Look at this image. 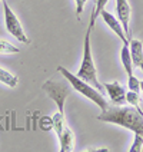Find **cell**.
Wrapping results in <instances>:
<instances>
[{
    "mask_svg": "<svg viewBox=\"0 0 143 152\" xmlns=\"http://www.w3.org/2000/svg\"><path fill=\"white\" fill-rule=\"evenodd\" d=\"M99 121L113 124L118 126L126 128L133 134H139L143 136V113L136 110L133 106H109L97 116Z\"/></svg>",
    "mask_w": 143,
    "mask_h": 152,
    "instance_id": "obj_1",
    "label": "cell"
},
{
    "mask_svg": "<svg viewBox=\"0 0 143 152\" xmlns=\"http://www.w3.org/2000/svg\"><path fill=\"white\" fill-rule=\"evenodd\" d=\"M57 70L62 73V76H65V79L69 82V85L72 86L73 91L79 92L80 95H83L84 98H87L89 101H92L93 103H96L102 109V112L109 108V103L105 99V96H103L100 91L96 89L93 85L87 83L86 80L80 79L77 75H73L72 72H69L68 69L63 68V66H57Z\"/></svg>",
    "mask_w": 143,
    "mask_h": 152,
    "instance_id": "obj_2",
    "label": "cell"
},
{
    "mask_svg": "<svg viewBox=\"0 0 143 152\" xmlns=\"http://www.w3.org/2000/svg\"><path fill=\"white\" fill-rule=\"evenodd\" d=\"M92 26H87V30L84 33V40H83V59H82V65L79 68V72L76 75L79 76L80 79L86 80L87 83L93 85L96 89L103 91V86L99 83L97 79V69L94 65L92 55V45H90V33H92Z\"/></svg>",
    "mask_w": 143,
    "mask_h": 152,
    "instance_id": "obj_3",
    "label": "cell"
},
{
    "mask_svg": "<svg viewBox=\"0 0 143 152\" xmlns=\"http://www.w3.org/2000/svg\"><path fill=\"white\" fill-rule=\"evenodd\" d=\"M42 89L47 93V96L50 98L52 101L56 103L57 106V110L65 113V105H66V101L72 93V86L70 85H65L63 82H57V80H53V79H49L46 80L44 83L42 85Z\"/></svg>",
    "mask_w": 143,
    "mask_h": 152,
    "instance_id": "obj_4",
    "label": "cell"
},
{
    "mask_svg": "<svg viewBox=\"0 0 143 152\" xmlns=\"http://www.w3.org/2000/svg\"><path fill=\"white\" fill-rule=\"evenodd\" d=\"M3 4V16H4V25H6V30L9 32V34H12L15 39H17L19 42L25 43V45H30V37L26 34L23 26L20 23L19 17L16 16V13L12 10V7H9L7 1L1 0Z\"/></svg>",
    "mask_w": 143,
    "mask_h": 152,
    "instance_id": "obj_5",
    "label": "cell"
},
{
    "mask_svg": "<svg viewBox=\"0 0 143 152\" xmlns=\"http://www.w3.org/2000/svg\"><path fill=\"white\" fill-rule=\"evenodd\" d=\"M100 17H102V20L110 27V30L123 42V45H127V43H129V39H127L126 33H125V29H123V26L120 23V20L118 19V16L115 17L110 12H107V10L103 9L100 12Z\"/></svg>",
    "mask_w": 143,
    "mask_h": 152,
    "instance_id": "obj_6",
    "label": "cell"
},
{
    "mask_svg": "<svg viewBox=\"0 0 143 152\" xmlns=\"http://www.w3.org/2000/svg\"><path fill=\"white\" fill-rule=\"evenodd\" d=\"M103 88L106 89V92L109 95V99L112 101L113 105L120 106L126 102V89L119 83V82H106L103 83Z\"/></svg>",
    "mask_w": 143,
    "mask_h": 152,
    "instance_id": "obj_7",
    "label": "cell"
},
{
    "mask_svg": "<svg viewBox=\"0 0 143 152\" xmlns=\"http://www.w3.org/2000/svg\"><path fill=\"white\" fill-rule=\"evenodd\" d=\"M116 13H118V19L125 29L127 39L130 40V30H129V25H130V15H132V7L129 4L127 0H116Z\"/></svg>",
    "mask_w": 143,
    "mask_h": 152,
    "instance_id": "obj_8",
    "label": "cell"
},
{
    "mask_svg": "<svg viewBox=\"0 0 143 152\" xmlns=\"http://www.w3.org/2000/svg\"><path fill=\"white\" fill-rule=\"evenodd\" d=\"M129 50H130V58L133 62V66L139 68L143 72V43L139 39H130Z\"/></svg>",
    "mask_w": 143,
    "mask_h": 152,
    "instance_id": "obj_9",
    "label": "cell"
},
{
    "mask_svg": "<svg viewBox=\"0 0 143 152\" xmlns=\"http://www.w3.org/2000/svg\"><path fill=\"white\" fill-rule=\"evenodd\" d=\"M59 142H60V152H72L75 149V142H76V136L73 134V131L69 126H65L62 129L59 135Z\"/></svg>",
    "mask_w": 143,
    "mask_h": 152,
    "instance_id": "obj_10",
    "label": "cell"
},
{
    "mask_svg": "<svg viewBox=\"0 0 143 152\" xmlns=\"http://www.w3.org/2000/svg\"><path fill=\"white\" fill-rule=\"evenodd\" d=\"M0 82L9 86V88H16L19 85V76H16L15 73L9 72L6 69L0 68Z\"/></svg>",
    "mask_w": 143,
    "mask_h": 152,
    "instance_id": "obj_11",
    "label": "cell"
},
{
    "mask_svg": "<svg viewBox=\"0 0 143 152\" xmlns=\"http://www.w3.org/2000/svg\"><path fill=\"white\" fill-rule=\"evenodd\" d=\"M109 0H94V7H93L92 16H90V22H89V26L94 27V23H96V19L100 16V12L105 9V6L107 4Z\"/></svg>",
    "mask_w": 143,
    "mask_h": 152,
    "instance_id": "obj_12",
    "label": "cell"
},
{
    "mask_svg": "<svg viewBox=\"0 0 143 152\" xmlns=\"http://www.w3.org/2000/svg\"><path fill=\"white\" fill-rule=\"evenodd\" d=\"M52 121H53V129H54V132L59 135L60 132H62V129L66 126V121H65V113H62V112H56L53 116H52Z\"/></svg>",
    "mask_w": 143,
    "mask_h": 152,
    "instance_id": "obj_13",
    "label": "cell"
},
{
    "mask_svg": "<svg viewBox=\"0 0 143 152\" xmlns=\"http://www.w3.org/2000/svg\"><path fill=\"white\" fill-rule=\"evenodd\" d=\"M126 102L130 106H133L136 110H139L140 113H143L142 108H140V96H139L137 92H133V91L126 92Z\"/></svg>",
    "mask_w": 143,
    "mask_h": 152,
    "instance_id": "obj_14",
    "label": "cell"
},
{
    "mask_svg": "<svg viewBox=\"0 0 143 152\" xmlns=\"http://www.w3.org/2000/svg\"><path fill=\"white\" fill-rule=\"evenodd\" d=\"M0 53L1 55H16V53H20V49L7 40L0 39Z\"/></svg>",
    "mask_w": 143,
    "mask_h": 152,
    "instance_id": "obj_15",
    "label": "cell"
},
{
    "mask_svg": "<svg viewBox=\"0 0 143 152\" xmlns=\"http://www.w3.org/2000/svg\"><path fill=\"white\" fill-rule=\"evenodd\" d=\"M39 126L42 131L47 132V131H52L53 129V121H52V116H42L39 119Z\"/></svg>",
    "mask_w": 143,
    "mask_h": 152,
    "instance_id": "obj_16",
    "label": "cell"
},
{
    "mask_svg": "<svg viewBox=\"0 0 143 152\" xmlns=\"http://www.w3.org/2000/svg\"><path fill=\"white\" fill-rule=\"evenodd\" d=\"M142 145H143V136L139 134H135V139L133 144L129 148V152H140L142 151Z\"/></svg>",
    "mask_w": 143,
    "mask_h": 152,
    "instance_id": "obj_17",
    "label": "cell"
},
{
    "mask_svg": "<svg viewBox=\"0 0 143 152\" xmlns=\"http://www.w3.org/2000/svg\"><path fill=\"white\" fill-rule=\"evenodd\" d=\"M75 3H76V17L80 20V16L83 13L84 4L87 3V0H75Z\"/></svg>",
    "mask_w": 143,
    "mask_h": 152,
    "instance_id": "obj_18",
    "label": "cell"
},
{
    "mask_svg": "<svg viewBox=\"0 0 143 152\" xmlns=\"http://www.w3.org/2000/svg\"><path fill=\"white\" fill-rule=\"evenodd\" d=\"M140 91L143 92V80H140Z\"/></svg>",
    "mask_w": 143,
    "mask_h": 152,
    "instance_id": "obj_19",
    "label": "cell"
},
{
    "mask_svg": "<svg viewBox=\"0 0 143 152\" xmlns=\"http://www.w3.org/2000/svg\"><path fill=\"white\" fill-rule=\"evenodd\" d=\"M0 1H1V0H0Z\"/></svg>",
    "mask_w": 143,
    "mask_h": 152,
    "instance_id": "obj_20",
    "label": "cell"
}]
</instances>
